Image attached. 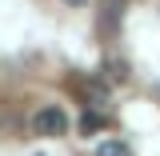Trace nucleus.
I'll return each instance as SVG.
<instances>
[{
    "mask_svg": "<svg viewBox=\"0 0 160 156\" xmlns=\"http://www.w3.org/2000/svg\"><path fill=\"white\" fill-rule=\"evenodd\" d=\"M68 4H80V0H68Z\"/></svg>",
    "mask_w": 160,
    "mask_h": 156,
    "instance_id": "nucleus-3",
    "label": "nucleus"
},
{
    "mask_svg": "<svg viewBox=\"0 0 160 156\" xmlns=\"http://www.w3.org/2000/svg\"><path fill=\"white\" fill-rule=\"evenodd\" d=\"M96 156H132V152H128V144H120V140H104L96 148Z\"/></svg>",
    "mask_w": 160,
    "mask_h": 156,
    "instance_id": "nucleus-2",
    "label": "nucleus"
},
{
    "mask_svg": "<svg viewBox=\"0 0 160 156\" xmlns=\"http://www.w3.org/2000/svg\"><path fill=\"white\" fill-rule=\"evenodd\" d=\"M32 132L36 136H64L68 132V116L60 112L56 104H48V108H40L36 116H32Z\"/></svg>",
    "mask_w": 160,
    "mask_h": 156,
    "instance_id": "nucleus-1",
    "label": "nucleus"
}]
</instances>
